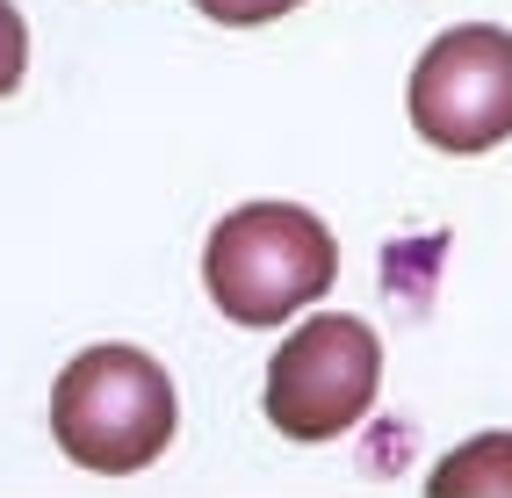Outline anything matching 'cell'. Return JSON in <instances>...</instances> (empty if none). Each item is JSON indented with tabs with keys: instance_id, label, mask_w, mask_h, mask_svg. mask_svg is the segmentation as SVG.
<instances>
[{
	"instance_id": "cell-2",
	"label": "cell",
	"mask_w": 512,
	"mask_h": 498,
	"mask_svg": "<svg viewBox=\"0 0 512 498\" xmlns=\"http://www.w3.org/2000/svg\"><path fill=\"white\" fill-rule=\"evenodd\" d=\"M339 275V246L303 203H246L202 246V289L231 325H282Z\"/></svg>"
},
{
	"instance_id": "cell-4",
	"label": "cell",
	"mask_w": 512,
	"mask_h": 498,
	"mask_svg": "<svg viewBox=\"0 0 512 498\" xmlns=\"http://www.w3.org/2000/svg\"><path fill=\"white\" fill-rule=\"evenodd\" d=\"M412 130L433 152H491L512 138V29L462 22L412 65Z\"/></svg>"
},
{
	"instance_id": "cell-3",
	"label": "cell",
	"mask_w": 512,
	"mask_h": 498,
	"mask_svg": "<svg viewBox=\"0 0 512 498\" xmlns=\"http://www.w3.org/2000/svg\"><path fill=\"white\" fill-rule=\"evenodd\" d=\"M375 383H383V340L361 318L325 311L282 340L267 369V419L289 441H339L375 405Z\"/></svg>"
},
{
	"instance_id": "cell-1",
	"label": "cell",
	"mask_w": 512,
	"mask_h": 498,
	"mask_svg": "<svg viewBox=\"0 0 512 498\" xmlns=\"http://www.w3.org/2000/svg\"><path fill=\"white\" fill-rule=\"evenodd\" d=\"M174 376L145 347H87L51 383V441L94 477H130L174 441Z\"/></svg>"
},
{
	"instance_id": "cell-6",
	"label": "cell",
	"mask_w": 512,
	"mask_h": 498,
	"mask_svg": "<svg viewBox=\"0 0 512 498\" xmlns=\"http://www.w3.org/2000/svg\"><path fill=\"white\" fill-rule=\"evenodd\" d=\"M29 73V22L15 0H0V94H15Z\"/></svg>"
},
{
	"instance_id": "cell-5",
	"label": "cell",
	"mask_w": 512,
	"mask_h": 498,
	"mask_svg": "<svg viewBox=\"0 0 512 498\" xmlns=\"http://www.w3.org/2000/svg\"><path fill=\"white\" fill-rule=\"evenodd\" d=\"M426 498H512V434H476L433 470Z\"/></svg>"
},
{
	"instance_id": "cell-7",
	"label": "cell",
	"mask_w": 512,
	"mask_h": 498,
	"mask_svg": "<svg viewBox=\"0 0 512 498\" xmlns=\"http://www.w3.org/2000/svg\"><path fill=\"white\" fill-rule=\"evenodd\" d=\"M195 8L210 15V22H224V29H260V22L303 8V0H195Z\"/></svg>"
}]
</instances>
